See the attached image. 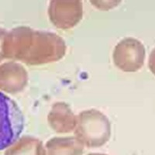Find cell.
<instances>
[{"label": "cell", "instance_id": "cell-1", "mask_svg": "<svg viewBox=\"0 0 155 155\" xmlns=\"http://www.w3.org/2000/svg\"><path fill=\"white\" fill-rule=\"evenodd\" d=\"M1 107V140L0 148L3 150L14 144L24 127V116L15 101L6 95L0 94Z\"/></svg>", "mask_w": 155, "mask_h": 155}]
</instances>
